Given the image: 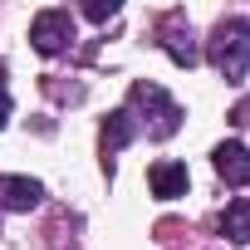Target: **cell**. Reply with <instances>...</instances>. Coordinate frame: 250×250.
Masks as SVG:
<instances>
[{"instance_id": "obj_7", "label": "cell", "mask_w": 250, "mask_h": 250, "mask_svg": "<svg viewBox=\"0 0 250 250\" xmlns=\"http://www.w3.org/2000/svg\"><path fill=\"white\" fill-rule=\"evenodd\" d=\"M44 196V187L35 177H0V206L5 211H35Z\"/></svg>"}, {"instance_id": "obj_3", "label": "cell", "mask_w": 250, "mask_h": 250, "mask_svg": "<svg viewBox=\"0 0 250 250\" xmlns=\"http://www.w3.org/2000/svg\"><path fill=\"white\" fill-rule=\"evenodd\" d=\"M30 44L40 54H64L74 44V15L69 10H40L30 25Z\"/></svg>"}, {"instance_id": "obj_11", "label": "cell", "mask_w": 250, "mask_h": 250, "mask_svg": "<svg viewBox=\"0 0 250 250\" xmlns=\"http://www.w3.org/2000/svg\"><path fill=\"white\" fill-rule=\"evenodd\" d=\"M5 118H10V98H5V88H0V128H5Z\"/></svg>"}, {"instance_id": "obj_2", "label": "cell", "mask_w": 250, "mask_h": 250, "mask_svg": "<svg viewBox=\"0 0 250 250\" xmlns=\"http://www.w3.org/2000/svg\"><path fill=\"white\" fill-rule=\"evenodd\" d=\"M128 113H143L147 138H172V133L182 128V108H177L157 83H133V93H128Z\"/></svg>"}, {"instance_id": "obj_1", "label": "cell", "mask_w": 250, "mask_h": 250, "mask_svg": "<svg viewBox=\"0 0 250 250\" xmlns=\"http://www.w3.org/2000/svg\"><path fill=\"white\" fill-rule=\"evenodd\" d=\"M211 64L226 83H240L245 69H250V25L240 15H226L216 30H211Z\"/></svg>"}, {"instance_id": "obj_4", "label": "cell", "mask_w": 250, "mask_h": 250, "mask_svg": "<svg viewBox=\"0 0 250 250\" xmlns=\"http://www.w3.org/2000/svg\"><path fill=\"white\" fill-rule=\"evenodd\" d=\"M138 138V118L128 113V108H118V113H108V123H103V133H98V152H103V172L113 177V157L123 152Z\"/></svg>"}, {"instance_id": "obj_8", "label": "cell", "mask_w": 250, "mask_h": 250, "mask_svg": "<svg viewBox=\"0 0 250 250\" xmlns=\"http://www.w3.org/2000/svg\"><path fill=\"white\" fill-rule=\"evenodd\" d=\"M147 182H152V196H162V201H177V196H187V187H191V177H187L182 162H152Z\"/></svg>"}, {"instance_id": "obj_6", "label": "cell", "mask_w": 250, "mask_h": 250, "mask_svg": "<svg viewBox=\"0 0 250 250\" xmlns=\"http://www.w3.org/2000/svg\"><path fill=\"white\" fill-rule=\"evenodd\" d=\"M211 167H216L221 182L250 187V147H245V143H221V147L211 152Z\"/></svg>"}, {"instance_id": "obj_5", "label": "cell", "mask_w": 250, "mask_h": 250, "mask_svg": "<svg viewBox=\"0 0 250 250\" xmlns=\"http://www.w3.org/2000/svg\"><path fill=\"white\" fill-rule=\"evenodd\" d=\"M157 35H162V49H167L182 69H191V64L201 59V54H196V40H191V25H187V15H182V10H172V15L162 20V30H157Z\"/></svg>"}, {"instance_id": "obj_9", "label": "cell", "mask_w": 250, "mask_h": 250, "mask_svg": "<svg viewBox=\"0 0 250 250\" xmlns=\"http://www.w3.org/2000/svg\"><path fill=\"white\" fill-rule=\"evenodd\" d=\"M221 235L235 240V245H250V196H240V201L226 206V216H221Z\"/></svg>"}, {"instance_id": "obj_10", "label": "cell", "mask_w": 250, "mask_h": 250, "mask_svg": "<svg viewBox=\"0 0 250 250\" xmlns=\"http://www.w3.org/2000/svg\"><path fill=\"white\" fill-rule=\"evenodd\" d=\"M83 15H88V20H113V15H118V0H88Z\"/></svg>"}]
</instances>
